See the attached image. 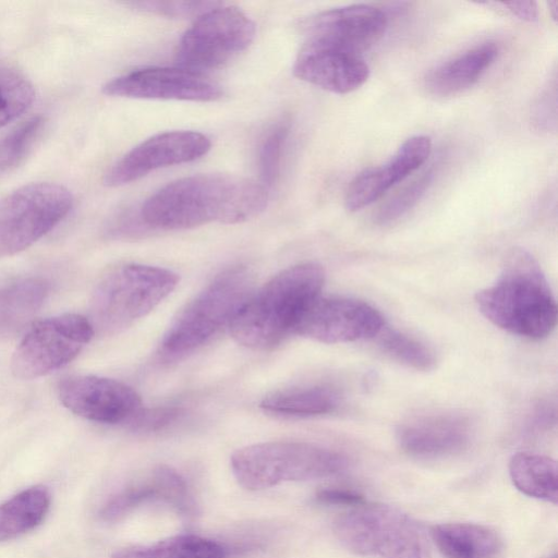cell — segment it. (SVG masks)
Wrapping results in <instances>:
<instances>
[{"label":"cell","instance_id":"1","mask_svg":"<svg viewBox=\"0 0 558 558\" xmlns=\"http://www.w3.org/2000/svg\"><path fill=\"white\" fill-rule=\"evenodd\" d=\"M267 203V187L262 182L233 174H194L151 194L140 216L154 228L189 229L213 221L243 222L259 215Z\"/></svg>","mask_w":558,"mask_h":558},{"label":"cell","instance_id":"2","mask_svg":"<svg viewBox=\"0 0 558 558\" xmlns=\"http://www.w3.org/2000/svg\"><path fill=\"white\" fill-rule=\"evenodd\" d=\"M480 312L495 326L520 337L539 340L557 323V304L534 256L511 248L496 281L475 294Z\"/></svg>","mask_w":558,"mask_h":558},{"label":"cell","instance_id":"3","mask_svg":"<svg viewBox=\"0 0 558 558\" xmlns=\"http://www.w3.org/2000/svg\"><path fill=\"white\" fill-rule=\"evenodd\" d=\"M324 281V269L315 263L283 269L243 304L230 324L232 337L251 349L275 347L295 331Z\"/></svg>","mask_w":558,"mask_h":558},{"label":"cell","instance_id":"4","mask_svg":"<svg viewBox=\"0 0 558 558\" xmlns=\"http://www.w3.org/2000/svg\"><path fill=\"white\" fill-rule=\"evenodd\" d=\"M348 457L322 446L298 441L255 444L236 450L230 465L245 489L260 490L286 482L327 478L344 472Z\"/></svg>","mask_w":558,"mask_h":558},{"label":"cell","instance_id":"5","mask_svg":"<svg viewBox=\"0 0 558 558\" xmlns=\"http://www.w3.org/2000/svg\"><path fill=\"white\" fill-rule=\"evenodd\" d=\"M175 272L148 265L124 264L95 287L88 320L95 333L114 335L150 313L177 287Z\"/></svg>","mask_w":558,"mask_h":558},{"label":"cell","instance_id":"6","mask_svg":"<svg viewBox=\"0 0 558 558\" xmlns=\"http://www.w3.org/2000/svg\"><path fill=\"white\" fill-rule=\"evenodd\" d=\"M337 539L351 553L377 558H430L421 526L398 508L384 504L353 507L333 522Z\"/></svg>","mask_w":558,"mask_h":558},{"label":"cell","instance_id":"7","mask_svg":"<svg viewBox=\"0 0 558 558\" xmlns=\"http://www.w3.org/2000/svg\"><path fill=\"white\" fill-rule=\"evenodd\" d=\"M252 278L244 267L230 268L216 277L174 319L161 349L181 355L206 343L231 324L251 296Z\"/></svg>","mask_w":558,"mask_h":558},{"label":"cell","instance_id":"8","mask_svg":"<svg viewBox=\"0 0 558 558\" xmlns=\"http://www.w3.org/2000/svg\"><path fill=\"white\" fill-rule=\"evenodd\" d=\"M71 192L37 182L0 197V258L22 252L49 233L70 213Z\"/></svg>","mask_w":558,"mask_h":558},{"label":"cell","instance_id":"9","mask_svg":"<svg viewBox=\"0 0 558 558\" xmlns=\"http://www.w3.org/2000/svg\"><path fill=\"white\" fill-rule=\"evenodd\" d=\"M94 335L88 318L80 314L33 322L13 352L11 372L20 379L48 375L73 361Z\"/></svg>","mask_w":558,"mask_h":558},{"label":"cell","instance_id":"10","mask_svg":"<svg viewBox=\"0 0 558 558\" xmlns=\"http://www.w3.org/2000/svg\"><path fill=\"white\" fill-rule=\"evenodd\" d=\"M255 23L241 9L222 3L204 12L183 34L177 49L181 68L202 73L219 68L253 41Z\"/></svg>","mask_w":558,"mask_h":558},{"label":"cell","instance_id":"11","mask_svg":"<svg viewBox=\"0 0 558 558\" xmlns=\"http://www.w3.org/2000/svg\"><path fill=\"white\" fill-rule=\"evenodd\" d=\"M384 326L381 314L366 302L319 296L294 332L323 343H344L376 338Z\"/></svg>","mask_w":558,"mask_h":558},{"label":"cell","instance_id":"12","mask_svg":"<svg viewBox=\"0 0 558 558\" xmlns=\"http://www.w3.org/2000/svg\"><path fill=\"white\" fill-rule=\"evenodd\" d=\"M210 147V140L196 131L156 134L122 156L107 171L104 183L112 187L128 184L156 169L194 161L206 155Z\"/></svg>","mask_w":558,"mask_h":558},{"label":"cell","instance_id":"13","mask_svg":"<svg viewBox=\"0 0 558 558\" xmlns=\"http://www.w3.org/2000/svg\"><path fill=\"white\" fill-rule=\"evenodd\" d=\"M108 96L140 99L214 101L220 86L203 73L183 68L149 66L117 76L102 86Z\"/></svg>","mask_w":558,"mask_h":558},{"label":"cell","instance_id":"14","mask_svg":"<svg viewBox=\"0 0 558 558\" xmlns=\"http://www.w3.org/2000/svg\"><path fill=\"white\" fill-rule=\"evenodd\" d=\"M58 398L72 413L97 423L130 422L142 400L130 386L95 375H72L60 380Z\"/></svg>","mask_w":558,"mask_h":558},{"label":"cell","instance_id":"15","mask_svg":"<svg viewBox=\"0 0 558 558\" xmlns=\"http://www.w3.org/2000/svg\"><path fill=\"white\" fill-rule=\"evenodd\" d=\"M386 27L387 16L380 9L352 4L310 19L304 39L361 54L383 37Z\"/></svg>","mask_w":558,"mask_h":558},{"label":"cell","instance_id":"16","mask_svg":"<svg viewBox=\"0 0 558 558\" xmlns=\"http://www.w3.org/2000/svg\"><path fill=\"white\" fill-rule=\"evenodd\" d=\"M472 423L457 412H434L410 417L399 425L396 438L407 454L418 459L447 458L470 445Z\"/></svg>","mask_w":558,"mask_h":558},{"label":"cell","instance_id":"17","mask_svg":"<svg viewBox=\"0 0 558 558\" xmlns=\"http://www.w3.org/2000/svg\"><path fill=\"white\" fill-rule=\"evenodd\" d=\"M292 71L299 80L340 95L356 90L369 76L361 54L305 39Z\"/></svg>","mask_w":558,"mask_h":558},{"label":"cell","instance_id":"18","mask_svg":"<svg viewBox=\"0 0 558 558\" xmlns=\"http://www.w3.org/2000/svg\"><path fill=\"white\" fill-rule=\"evenodd\" d=\"M151 501L169 505L185 517L195 515L197 505L185 480L167 465L154 468L143 478L111 496L99 511L105 522H117Z\"/></svg>","mask_w":558,"mask_h":558},{"label":"cell","instance_id":"19","mask_svg":"<svg viewBox=\"0 0 558 558\" xmlns=\"http://www.w3.org/2000/svg\"><path fill=\"white\" fill-rule=\"evenodd\" d=\"M430 151L429 136L409 137L387 162L363 170L350 182L344 196L345 208L353 213L373 204L396 183L418 169Z\"/></svg>","mask_w":558,"mask_h":558},{"label":"cell","instance_id":"20","mask_svg":"<svg viewBox=\"0 0 558 558\" xmlns=\"http://www.w3.org/2000/svg\"><path fill=\"white\" fill-rule=\"evenodd\" d=\"M498 53L499 47L494 41L476 45L429 70L424 86L437 97L461 94L477 83Z\"/></svg>","mask_w":558,"mask_h":558},{"label":"cell","instance_id":"21","mask_svg":"<svg viewBox=\"0 0 558 558\" xmlns=\"http://www.w3.org/2000/svg\"><path fill=\"white\" fill-rule=\"evenodd\" d=\"M50 291L41 277H21L0 284V338L25 331L44 305Z\"/></svg>","mask_w":558,"mask_h":558},{"label":"cell","instance_id":"22","mask_svg":"<svg viewBox=\"0 0 558 558\" xmlns=\"http://www.w3.org/2000/svg\"><path fill=\"white\" fill-rule=\"evenodd\" d=\"M429 535L446 558H496L502 546L495 530L476 523L436 524Z\"/></svg>","mask_w":558,"mask_h":558},{"label":"cell","instance_id":"23","mask_svg":"<svg viewBox=\"0 0 558 558\" xmlns=\"http://www.w3.org/2000/svg\"><path fill=\"white\" fill-rule=\"evenodd\" d=\"M509 475L512 484L522 494L557 504L558 468L551 458L532 452H518L510 459Z\"/></svg>","mask_w":558,"mask_h":558},{"label":"cell","instance_id":"24","mask_svg":"<svg viewBox=\"0 0 558 558\" xmlns=\"http://www.w3.org/2000/svg\"><path fill=\"white\" fill-rule=\"evenodd\" d=\"M51 504L49 489L28 487L0 505V542L15 538L38 526Z\"/></svg>","mask_w":558,"mask_h":558},{"label":"cell","instance_id":"25","mask_svg":"<svg viewBox=\"0 0 558 558\" xmlns=\"http://www.w3.org/2000/svg\"><path fill=\"white\" fill-rule=\"evenodd\" d=\"M338 392L328 386H304L279 390L265 397L260 408L267 412L290 416L327 414L337 409Z\"/></svg>","mask_w":558,"mask_h":558},{"label":"cell","instance_id":"26","mask_svg":"<svg viewBox=\"0 0 558 558\" xmlns=\"http://www.w3.org/2000/svg\"><path fill=\"white\" fill-rule=\"evenodd\" d=\"M219 543L194 534L171 536L147 545H136L114 553L110 558H226Z\"/></svg>","mask_w":558,"mask_h":558},{"label":"cell","instance_id":"27","mask_svg":"<svg viewBox=\"0 0 558 558\" xmlns=\"http://www.w3.org/2000/svg\"><path fill=\"white\" fill-rule=\"evenodd\" d=\"M376 338L387 356L409 368L429 372L436 366L434 351L414 337L384 326Z\"/></svg>","mask_w":558,"mask_h":558},{"label":"cell","instance_id":"28","mask_svg":"<svg viewBox=\"0 0 558 558\" xmlns=\"http://www.w3.org/2000/svg\"><path fill=\"white\" fill-rule=\"evenodd\" d=\"M35 90L19 72L0 66V128L22 116L33 104Z\"/></svg>","mask_w":558,"mask_h":558},{"label":"cell","instance_id":"29","mask_svg":"<svg viewBox=\"0 0 558 558\" xmlns=\"http://www.w3.org/2000/svg\"><path fill=\"white\" fill-rule=\"evenodd\" d=\"M45 120L34 117L0 140V177L15 170L41 135Z\"/></svg>","mask_w":558,"mask_h":558},{"label":"cell","instance_id":"30","mask_svg":"<svg viewBox=\"0 0 558 558\" xmlns=\"http://www.w3.org/2000/svg\"><path fill=\"white\" fill-rule=\"evenodd\" d=\"M290 132V121L283 119L265 134L258 148V169L262 183L269 187L277 181L284 146Z\"/></svg>","mask_w":558,"mask_h":558},{"label":"cell","instance_id":"31","mask_svg":"<svg viewBox=\"0 0 558 558\" xmlns=\"http://www.w3.org/2000/svg\"><path fill=\"white\" fill-rule=\"evenodd\" d=\"M433 178V171H427L396 194L379 208L375 216L376 223H390L408 213L425 194Z\"/></svg>","mask_w":558,"mask_h":558},{"label":"cell","instance_id":"32","mask_svg":"<svg viewBox=\"0 0 558 558\" xmlns=\"http://www.w3.org/2000/svg\"><path fill=\"white\" fill-rule=\"evenodd\" d=\"M221 2L215 1H140L132 2L136 10L169 17L199 16L204 12L217 7Z\"/></svg>","mask_w":558,"mask_h":558},{"label":"cell","instance_id":"33","mask_svg":"<svg viewBox=\"0 0 558 558\" xmlns=\"http://www.w3.org/2000/svg\"><path fill=\"white\" fill-rule=\"evenodd\" d=\"M179 413L180 410L177 408H159L147 411L140 410L129 423H131L135 429L155 430L174 421Z\"/></svg>","mask_w":558,"mask_h":558},{"label":"cell","instance_id":"34","mask_svg":"<svg viewBox=\"0 0 558 558\" xmlns=\"http://www.w3.org/2000/svg\"><path fill=\"white\" fill-rule=\"evenodd\" d=\"M317 502L327 506L356 507L365 501L364 496L352 488L345 487H328L316 493Z\"/></svg>","mask_w":558,"mask_h":558},{"label":"cell","instance_id":"35","mask_svg":"<svg viewBox=\"0 0 558 558\" xmlns=\"http://www.w3.org/2000/svg\"><path fill=\"white\" fill-rule=\"evenodd\" d=\"M556 88V84L550 89H546L542 97L539 98L538 102L536 104V111H535V121L539 126H549L550 122L554 124L556 123L555 120L550 118V114H553L554 118H556V114L553 112H556V94L553 96H549L550 93Z\"/></svg>","mask_w":558,"mask_h":558},{"label":"cell","instance_id":"36","mask_svg":"<svg viewBox=\"0 0 558 558\" xmlns=\"http://www.w3.org/2000/svg\"><path fill=\"white\" fill-rule=\"evenodd\" d=\"M501 4L522 21L535 22L538 20V7L535 1H509Z\"/></svg>","mask_w":558,"mask_h":558},{"label":"cell","instance_id":"37","mask_svg":"<svg viewBox=\"0 0 558 558\" xmlns=\"http://www.w3.org/2000/svg\"><path fill=\"white\" fill-rule=\"evenodd\" d=\"M548 7H549V12L553 16V19L555 21H557V16H558V1L557 0H551L548 2Z\"/></svg>","mask_w":558,"mask_h":558},{"label":"cell","instance_id":"38","mask_svg":"<svg viewBox=\"0 0 558 558\" xmlns=\"http://www.w3.org/2000/svg\"><path fill=\"white\" fill-rule=\"evenodd\" d=\"M551 558H557L556 556L551 557Z\"/></svg>","mask_w":558,"mask_h":558}]
</instances>
